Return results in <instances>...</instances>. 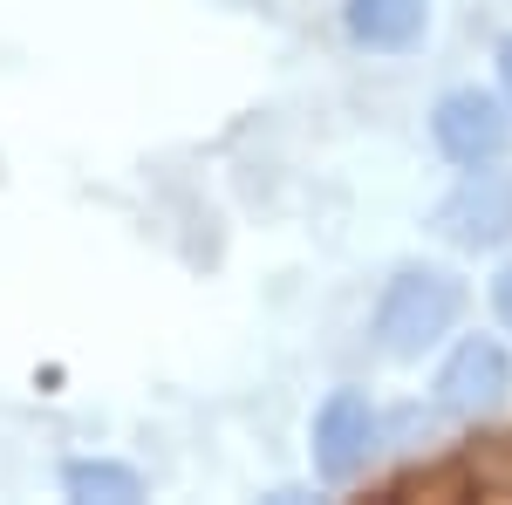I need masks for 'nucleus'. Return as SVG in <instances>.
<instances>
[{
    "mask_svg": "<svg viewBox=\"0 0 512 505\" xmlns=\"http://www.w3.org/2000/svg\"><path fill=\"white\" fill-rule=\"evenodd\" d=\"M512 389V362L499 342H458V355L444 362V376H437V403L451 410V417H485V410H499Z\"/></svg>",
    "mask_w": 512,
    "mask_h": 505,
    "instance_id": "nucleus-5",
    "label": "nucleus"
},
{
    "mask_svg": "<svg viewBox=\"0 0 512 505\" xmlns=\"http://www.w3.org/2000/svg\"><path fill=\"white\" fill-rule=\"evenodd\" d=\"M437 233L451 246H499V239H512V171H472L437 205Z\"/></svg>",
    "mask_w": 512,
    "mask_h": 505,
    "instance_id": "nucleus-4",
    "label": "nucleus"
},
{
    "mask_svg": "<svg viewBox=\"0 0 512 505\" xmlns=\"http://www.w3.org/2000/svg\"><path fill=\"white\" fill-rule=\"evenodd\" d=\"M492 308H499V321L512 328V267L499 273V280H492Z\"/></svg>",
    "mask_w": 512,
    "mask_h": 505,
    "instance_id": "nucleus-8",
    "label": "nucleus"
},
{
    "mask_svg": "<svg viewBox=\"0 0 512 505\" xmlns=\"http://www.w3.org/2000/svg\"><path fill=\"white\" fill-rule=\"evenodd\" d=\"M465 308V287L451 273H431V267H410L390 280L383 308H376V335L390 355H424L451 335V321Z\"/></svg>",
    "mask_w": 512,
    "mask_h": 505,
    "instance_id": "nucleus-1",
    "label": "nucleus"
},
{
    "mask_svg": "<svg viewBox=\"0 0 512 505\" xmlns=\"http://www.w3.org/2000/svg\"><path fill=\"white\" fill-rule=\"evenodd\" d=\"M437 151L451 157V164H492V157H506L512 151V117H506V103L499 96H478V89H458V96H444L437 103Z\"/></svg>",
    "mask_w": 512,
    "mask_h": 505,
    "instance_id": "nucleus-2",
    "label": "nucleus"
},
{
    "mask_svg": "<svg viewBox=\"0 0 512 505\" xmlns=\"http://www.w3.org/2000/svg\"><path fill=\"white\" fill-rule=\"evenodd\" d=\"M369 451H376V410H369V396L362 389H335L315 417V471L328 485H349L355 471L369 465Z\"/></svg>",
    "mask_w": 512,
    "mask_h": 505,
    "instance_id": "nucleus-3",
    "label": "nucleus"
},
{
    "mask_svg": "<svg viewBox=\"0 0 512 505\" xmlns=\"http://www.w3.org/2000/svg\"><path fill=\"white\" fill-rule=\"evenodd\" d=\"M349 35L362 48H410V41L424 35V0H349Z\"/></svg>",
    "mask_w": 512,
    "mask_h": 505,
    "instance_id": "nucleus-6",
    "label": "nucleus"
},
{
    "mask_svg": "<svg viewBox=\"0 0 512 505\" xmlns=\"http://www.w3.org/2000/svg\"><path fill=\"white\" fill-rule=\"evenodd\" d=\"M499 76H506V96H512V41L499 48Z\"/></svg>",
    "mask_w": 512,
    "mask_h": 505,
    "instance_id": "nucleus-9",
    "label": "nucleus"
},
{
    "mask_svg": "<svg viewBox=\"0 0 512 505\" xmlns=\"http://www.w3.org/2000/svg\"><path fill=\"white\" fill-rule=\"evenodd\" d=\"M69 499H103V505H130L144 499V478L130 465H110V458H82V465H69Z\"/></svg>",
    "mask_w": 512,
    "mask_h": 505,
    "instance_id": "nucleus-7",
    "label": "nucleus"
}]
</instances>
